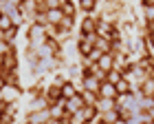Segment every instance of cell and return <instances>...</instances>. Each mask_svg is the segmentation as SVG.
Wrapping results in <instances>:
<instances>
[{"mask_svg": "<svg viewBox=\"0 0 154 124\" xmlns=\"http://www.w3.org/2000/svg\"><path fill=\"white\" fill-rule=\"evenodd\" d=\"M121 78H123V75H121V71L112 69V71H108V73H106V78H103V80H106V82H110V84H115V82H119Z\"/></svg>", "mask_w": 154, "mask_h": 124, "instance_id": "cell-15", "label": "cell"}, {"mask_svg": "<svg viewBox=\"0 0 154 124\" xmlns=\"http://www.w3.org/2000/svg\"><path fill=\"white\" fill-rule=\"evenodd\" d=\"M20 95H22V86H16V84H5L2 91H0V100L7 102V104H11V102H16Z\"/></svg>", "mask_w": 154, "mask_h": 124, "instance_id": "cell-1", "label": "cell"}, {"mask_svg": "<svg viewBox=\"0 0 154 124\" xmlns=\"http://www.w3.org/2000/svg\"><path fill=\"white\" fill-rule=\"evenodd\" d=\"M79 95H82L84 104H95V102H97V93H93V91H86V89H84Z\"/></svg>", "mask_w": 154, "mask_h": 124, "instance_id": "cell-14", "label": "cell"}, {"mask_svg": "<svg viewBox=\"0 0 154 124\" xmlns=\"http://www.w3.org/2000/svg\"><path fill=\"white\" fill-rule=\"evenodd\" d=\"M82 106H84V100H82L79 93L73 95V98H68V100H64V111L66 113H77Z\"/></svg>", "mask_w": 154, "mask_h": 124, "instance_id": "cell-6", "label": "cell"}, {"mask_svg": "<svg viewBox=\"0 0 154 124\" xmlns=\"http://www.w3.org/2000/svg\"><path fill=\"white\" fill-rule=\"evenodd\" d=\"M95 22H97V20H93V18H84V22H82V36H90V33H95Z\"/></svg>", "mask_w": 154, "mask_h": 124, "instance_id": "cell-12", "label": "cell"}, {"mask_svg": "<svg viewBox=\"0 0 154 124\" xmlns=\"http://www.w3.org/2000/svg\"><path fill=\"white\" fill-rule=\"evenodd\" d=\"M44 20H46V24L57 27L62 20H64V13H62V9H46L44 11Z\"/></svg>", "mask_w": 154, "mask_h": 124, "instance_id": "cell-7", "label": "cell"}, {"mask_svg": "<svg viewBox=\"0 0 154 124\" xmlns=\"http://www.w3.org/2000/svg\"><path fill=\"white\" fill-rule=\"evenodd\" d=\"M48 120H51V111L48 109H42V111H35L29 115V122H33V124H46Z\"/></svg>", "mask_w": 154, "mask_h": 124, "instance_id": "cell-8", "label": "cell"}, {"mask_svg": "<svg viewBox=\"0 0 154 124\" xmlns=\"http://www.w3.org/2000/svg\"><path fill=\"white\" fill-rule=\"evenodd\" d=\"M42 109H48V102L44 95H38V98H33V102L29 104V113H35V111H42Z\"/></svg>", "mask_w": 154, "mask_h": 124, "instance_id": "cell-9", "label": "cell"}, {"mask_svg": "<svg viewBox=\"0 0 154 124\" xmlns=\"http://www.w3.org/2000/svg\"><path fill=\"white\" fill-rule=\"evenodd\" d=\"M82 82H84V89H86V91L97 93V89H99V80H97V78H93V75H84Z\"/></svg>", "mask_w": 154, "mask_h": 124, "instance_id": "cell-11", "label": "cell"}, {"mask_svg": "<svg viewBox=\"0 0 154 124\" xmlns=\"http://www.w3.org/2000/svg\"><path fill=\"white\" fill-rule=\"evenodd\" d=\"M26 124H33V122H26Z\"/></svg>", "mask_w": 154, "mask_h": 124, "instance_id": "cell-22", "label": "cell"}, {"mask_svg": "<svg viewBox=\"0 0 154 124\" xmlns=\"http://www.w3.org/2000/svg\"><path fill=\"white\" fill-rule=\"evenodd\" d=\"M77 113L82 115L84 124H90V122H95V120H97V115H99V111H97V106H95V104H84V106H82Z\"/></svg>", "mask_w": 154, "mask_h": 124, "instance_id": "cell-2", "label": "cell"}, {"mask_svg": "<svg viewBox=\"0 0 154 124\" xmlns=\"http://www.w3.org/2000/svg\"><path fill=\"white\" fill-rule=\"evenodd\" d=\"M97 98H108V100H117V91H115V84L101 80L99 82V89H97Z\"/></svg>", "mask_w": 154, "mask_h": 124, "instance_id": "cell-3", "label": "cell"}, {"mask_svg": "<svg viewBox=\"0 0 154 124\" xmlns=\"http://www.w3.org/2000/svg\"><path fill=\"white\" fill-rule=\"evenodd\" d=\"M2 86H5V78L0 75V91H2Z\"/></svg>", "mask_w": 154, "mask_h": 124, "instance_id": "cell-20", "label": "cell"}, {"mask_svg": "<svg viewBox=\"0 0 154 124\" xmlns=\"http://www.w3.org/2000/svg\"><path fill=\"white\" fill-rule=\"evenodd\" d=\"M143 18L145 22H154V7H143Z\"/></svg>", "mask_w": 154, "mask_h": 124, "instance_id": "cell-17", "label": "cell"}, {"mask_svg": "<svg viewBox=\"0 0 154 124\" xmlns=\"http://www.w3.org/2000/svg\"><path fill=\"white\" fill-rule=\"evenodd\" d=\"M139 124H154V122H148V120H145V122H139Z\"/></svg>", "mask_w": 154, "mask_h": 124, "instance_id": "cell-21", "label": "cell"}, {"mask_svg": "<svg viewBox=\"0 0 154 124\" xmlns=\"http://www.w3.org/2000/svg\"><path fill=\"white\" fill-rule=\"evenodd\" d=\"M95 64L99 67L103 73H108V71H112V69H115V56H112V53H101L99 60H97Z\"/></svg>", "mask_w": 154, "mask_h": 124, "instance_id": "cell-5", "label": "cell"}, {"mask_svg": "<svg viewBox=\"0 0 154 124\" xmlns=\"http://www.w3.org/2000/svg\"><path fill=\"white\" fill-rule=\"evenodd\" d=\"M9 49H11V44H7L5 40H0V56H2V53H7Z\"/></svg>", "mask_w": 154, "mask_h": 124, "instance_id": "cell-19", "label": "cell"}, {"mask_svg": "<svg viewBox=\"0 0 154 124\" xmlns=\"http://www.w3.org/2000/svg\"><path fill=\"white\" fill-rule=\"evenodd\" d=\"M77 51H79V53H82V56H84V58H86V56H88V53H90V51H93V42H88V40H86V38H82V40H79V44H77Z\"/></svg>", "mask_w": 154, "mask_h": 124, "instance_id": "cell-13", "label": "cell"}, {"mask_svg": "<svg viewBox=\"0 0 154 124\" xmlns=\"http://www.w3.org/2000/svg\"><path fill=\"white\" fill-rule=\"evenodd\" d=\"M99 56H101V51L97 49V47H93V51L86 56V62H97V60H99Z\"/></svg>", "mask_w": 154, "mask_h": 124, "instance_id": "cell-18", "label": "cell"}, {"mask_svg": "<svg viewBox=\"0 0 154 124\" xmlns=\"http://www.w3.org/2000/svg\"><path fill=\"white\" fill-rule=\"evenodd\" d=\"M139 91H141L143 98H154V75H145L141 80V84H139Z\"/></svg>", "mask_w": 154, "mask_h": 124, "instance_id": "cell-4", "label": "cell"}, {"mask_svg": "<svg viewBox=\"0 0 154 124\" xmlns=\"http://www.w3.org/2000/svg\"><path fill=\"white\" fill-rule=\"evenodd\" d=\"M115 91H117V95H128V93H132V84L125 78H121L119 82H115Z\"/></svg>", "mask_w": 154, "mask_h": 124, "instance_id": "cell-10", "label": "cell"}, {"mask_svg": "<svg viewBox=\"0 0 154 124\" xmlns=\"http://www.w3.org/2000/svg\"><path fill=\"white\" fill-rule=\"evenodd\" d=\"M79 7H82V11H95V7H97V0H79Z\"/></svg>", "mask_w": 154, "mask_h": 124, "instance_id": "cell-16", "label": "cell"}]
</instances>
